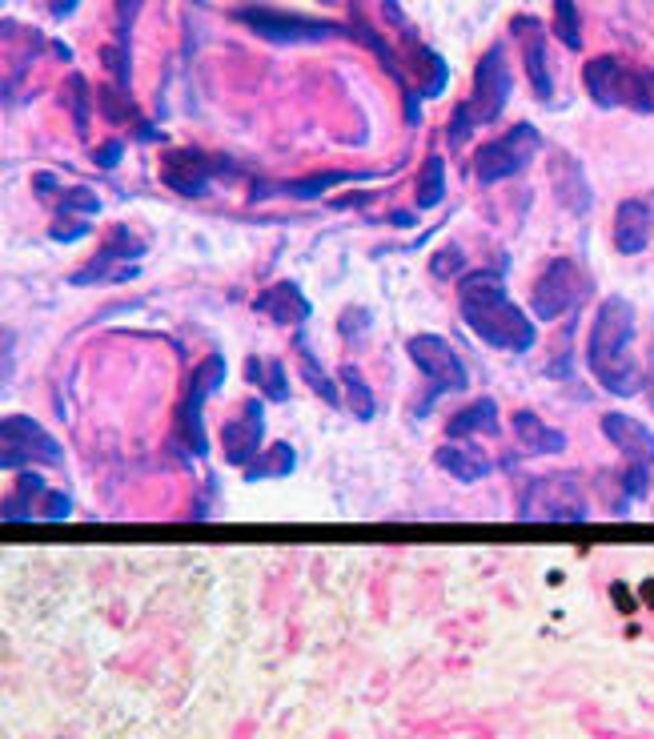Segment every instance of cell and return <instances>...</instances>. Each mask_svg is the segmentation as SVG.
<instances>
[{"label": "cell", "instance_id": "4fadbf2b", "mask_svg": "<svg viewBox=\"0 0 654 739\" xmlns=\"http://www.w3.org/2000/svg\"><path fill=\"white\" fill-rule=\"evenodd\" d=\"M261 438H265V406L257 398H249L241 406L237 418H229L225 434H221V446H225V462L229 466H249L261 450Z\"/></svg>", "mask_w": 654, "mask_h": 739}, {"label": "cell", "instance_id": "f546056e", "mask_svg": "<svg viewBox=\"0 0 654 739\" xmlns=\"http://www.w3.org/2000/svg\"><path fill=\"white\" fill-rule=\"evenodd\" d=\"M57 209H61V213H85V217H93V213L101 209V201H97V193H93V189L77 185V189L61 193V205H57Z\"/></svg>", "mask_w": 654, "mask_h": 739}, {"label": "cell", "instance_id": "277c9868", "mask_svg": "<svg viewBox=\"0 0 654 739\" xmlns=\"http://www.w3.org/2000/svg\"><path fill=\"white\" fill-rule=\"evenodd\" d=\"M221 382H225V358L213 354V358H205V362L193 370L189 390H185V398H181V406H177V438H181L185 450L197 454V458L209 454V438H205V402H209L213 390H221Z\"/></svg>", "mask_w": 654, "mask_h": 739}, {"label": "cell", "instance_id": "8fae6325", "mask_svg": "<svg viewBox=\"0 0 654 739\" xmlns=\"http://www.w3.org/2000/svg\"><path fill=\"white\" fill-rule=\"evenodd\" d=\"M406 350H410V362L430 378L434 394L466 390V386H470V374H466L462 358L454 354V346H450L446 338H438V334H418V338L406 342Z\"/></svg>", "mask_w": 654, "mask_h": 739}, {"label": "cell", "instance_id": "52a82bcc", "mask_svg": "<svg viewBox=\"0 0 654 739\" xmlns=\"http://www.w3.org/2000/svg\"><path fill=\"white\" fill-rule=\"evenodd\" d=\"M586 294V278L570 258H554L530 286V310L542 322H558L562 314H570Z\"/></svg>", "mask_w": 654, "mask_h": 739}, {"label": "cell", "instance_id": "ffe728a7", "mask_svg": "<svg viewBox=\"0 0 654 739\" xmlns=\"http://www.w3.org/2000/svg\"><path fill=\"white\" fill-rule=\"evenodd\" d=\"M438 466L450 474V478H458V482H482L486 474H490V458L478 450V446H470V442H462V438H450L446 446H438Z\"/></svg>", "mask_w": 654, "mask_h": 739}, {"label": "cell", "instance_id": "8d00e7d4", "mask_svg": "<svg viewBox=\"0 0 654 739\" xmlns=\"http://www.w3.org/2000/svg\"><path fill=\"white\" fill-rule=\"evenodd\" d=\"M69 9H77V0H53V13L57 17H69Z\"/></svg>", "mask_w": 654, "mask_h": 739}, {"label": "cell", "instance_id": "30bf717a", "mask_svg": "<svg viewBox=\"0 0 654 739\" xmlns=\"http://www.w3.org/2000/svg\"><path fill=\"white\" fill-rule=\"evenodd\" d=\"M141 254H145V241H141L133 229H113V237H109L105 250H101L85 270H77L69 282H73V286L129 282V278H137V274H141V266H137V258H141Z\"/></svg>", "mask_w": 654, "mask_h": 739}, {"label": "cell", "instance_id": "ac0fdd59", "mask_svg": "<svg viewBox=\"0 0 654 739\" xmlns=\"http://www.w3.org/2000/svg\"><path fill=\"white\" fill-rule=\"evenodd\" d=\"M514 33H526V45H522V65H526V77L538 93V101H550L554 97V85H550V69H546V33L534 17H518L514 21Z\"/></svg>", "mask_w": 654, "mask_h": 739}, {"label": "cell", "instance_id": "9a60e30c", "mask_svg": "<svg viewBox=\"0 0 654 739\" xmlns=\"http://www.w3.org/2000/svg\"><path fill=\"white\" fill-rule=\"evenodd\" d=\"M650 229H654V213L642 197H626L618 201V213H614V250L634 258L650 245Z\"/></svg>", "mask_w": 654, "mask_h": 739}, {"label": "cell", "instance_id": "4316f807", "mask_svg": "<svg viewBox=\"0 0 654 739\" xmlns=\"http://www.w3.org/2000/svg\"><path fill=\"white\" fill-rule=\"evenodd\" d=\"M554 37L566 49H582V21H578L574 0H554Z\"/></svg>", "mask_w": 654, "mask_h": 739}, {"label": "cell", "instance_id": "6da1fadb", "mask_svg": "<svg viewBox=\"0 0 654 739\" xmlns=\"http://www.w3.org/2000/svg\"><path fill=\"white\" fill-rule=\"evenodd\" d=\"M458 302H462V322L494 350H510V354H526L538 342L534 318L510 302L506 282L490 270L466 274L458 286Z\"/></svg>", "mask_w": 654, "mask_h": 739}, {"label": "cell", "instance_id": "484cf974", "mask_svg": "<svg viewBox=\"0 0 654 739\" xmlns=\"http://www.w3.org/2000/svg\"><path fill=\"white\" fill-rule=\"evenodd\" d=\"M342 390H346V398H350V410L362 418V422H370L374 418V394H370V382L358 374V366H342Z\"/></svg>", "mask_w": 654, "mask_h": 739}, {"label": "cell", "instance_id": "3957f363", "mask_svg": "<svg viewBox=\"0 0 654 739\" xmlns=\"http://www.w3.org/2000/svg\"><path fill=\"white\" fill-rule=\"evenodd\" d=\"M586 93L602 109L626 105V109H638V113H654V73L630 69L618 57H594L586 65Z\"/></svg>", "mask_w": 654, "mask_h": 739}, {"label": "cell", "instance_id": "d4e9b609", "mask_svg": "<svg viewBox=\"0 0 654 739\" xmlns=\"http://www.w3.org/2000/svg\"><path fill=\"white\" fill-rule=\"evenodd\" d=\"M249 378L265 390V398H273V402H285V398H289L285 366H281L277 358H265V366H261V358H249Z\"/></svg>", "mask_w": 654, "mask_h": 739}, {"label": "cell", "instance_id": "5bb4252c", "mask_svg": "<svg viewBox=\"0 0 654 739\" xmlns=\"http://www.w3.org/2000/svg\"><path fill=\"white\" fill-rule=\"evenodd\" d=\"M161 181L181 193V197H201L209 193L213 185V169H209V157H201L197 149H173L161 165Z\"/></svg>", "mask_w": 654, "mask_h": 739}, {"label": "cell", "instance_id": "f1b7e54d", "mask_svg": "<svg viewBox=\"0 0 654 739\" xmlns=\"http://www.w3.org/2000/svg\"><path fill=\"white\" fill-rule=\"evenodd\" d=\"M342 181H358V173H321V177H309V181H293V185H281L285 193L293 197H317L330 185H342Z\"/></svg>", "mask_w": 654, "mask_h": 739}, {"label": "cell", "instance_id": "4dcf8cb0", "mask_svg": "<svg viewBox=\"0 0 654 739\" xmlns=\"http://www.w3.org/2000/svg\"><path fill=\"white\" fill-rule=\"evenodd\" d=\"M462 270H466V258H462L458 245H446V250H438V254L430 258V274H434V278H458Z\"/></svg>", "mask_w": 654, "mask_h": 739}, {"label": "cell", "instance_id": "44dd1931", "mask_svg": "<svg viewBox=\"0 0 654 739\" xmlns=\"http://www.w3.org/2000/svg\"><path fill=\"white\" fill-rule=\"evenodd\" d=\"M514 434H518L522 450H530V454H562L566 450V434L546 426L534 410H518L514 414Z\"/></svg>", "mask_w": 654, "mask_h": 739}, {"label": "cell", "instance_id": "d6986e66", "mask_svg": "<svg viewBox=\"0 0 654 739\" xmlns=\"http://www.w3.org/2000/svg\"><path fill=\"white\" fill-rule=\"evenodd\" d=\"M550 185H554L558 201H562L570 213H578V217L590 213V185H586V173H582V165H578L574 157H566V153L554 157Z\"/></svg>", "mask_w": 654, "mask_h": 739}, {"label": "cell", "instance_id": "9c48e42d", "mask_svg": "<svg viewBox=\"0 0 654 739\" xmlns=\"http://www.w3.org/2000/svg\"><path fill=\"white\" fill-rule=\"evenodd\" d=\"M237 21L249 25L257 37L273 41V45H313V41H325V37H342L338 25L330 21H309V17H289V13H277V9H237Z\"/></svg>", "mask_w": 654, "mask_h": 739}, {"label": "cell", "instance_id": "74e56055", "mask_svg": "<svg viewBox=\"0 0 654 739\" xmlns=\"http://www.w3.org/2000/svg\"><path fill=\"white\" fill-rule=\"evenodd\" d=\"M650 402H654V362H650Z\"/></svg>", "mask_w": 654, "mask_h": 739}, {"label": "cell", "instance_id": "836d02e7", "mask_svg": "<svg viewBox=\"0 0 654 739\" xmlns=\"http://www.w3.org/2000/svg\"><path fill=\"white\" fill-rule=\"evenodd\" d=\"M121 153H125V149H121V141H109V145H101V149L93 153V161H97L101 169H117V161H121Z\"/></svg>", "mask_w": 654, "mask_h": 739}, {"label": "cell", "instance_id": "603a6c76", "mask_svg": "<svg viewBox=\"0 0 654 739\" xmlns=\"http://www.w3.org/2000/svg\"><path fill=\"white\" fill-rule=\"evenodd\" d=\"M442 201H446V161L434 153L426 157L422 177H418V209H438Z\"/></svg>", "mask_w": 654, "mask_h": 739}, {"label": "cell", "instance_id": "2e32d148", "mask_svg": "<svg viewBox=\"0 0 654 739\" xmlns=\"http://www.w3.org/2000/svg\"><path fill=\"white\" fill-rule=\"evenodd\" d=\"M253 310L265 314V318L277 322V326H305L309 314H313V306H309V298L301 294L297 282H273V286L253 302Z\"/></svg>", "mask_w": 654, "mask_h": 739}, {"label": "cell", "instance_id": "e0dca14e", "mask_svg": "<svg viewBox=\"0 0 654 739\" xmlns=\"http://www.w3.org/2000/svg\"><path fill=\"white\" fill-rule=\"evenodd\" d=\"M602 434L630 458V462H646V466H654V434H650V426H642L638 418H630V414H602Z\"/></svg>", "mask_w": 654, "mask_h": 739}, {"label": "cell", "instance_id": "cb8c5ba5", "mask_svg": "<svg viewBox=\"0 0 654 739\" xmlns=\"http://www.w3.org/2000/svg\"><path fill=\"white\" fill-rule=\"evenodd\" d=\"M297 354H301V378L317 390V398H321V402H330V406H342V390H338V382H334L330 374H321V366H317L313 350L305 346V338H297Z\"/></svg>", "mask_w": 654, "mask_h": 739}, {"label": "cell", "instance_id": "7402d4cb", "mask_svg": "<svg viewBox=\"0 0 654 739\" xmlns=\"http://www.w3.org/2000/svg\"><path fill=\"white\" fill-rule=\"evenodd\" d=\"M478 430H498V406L490 402V398H478V402H470L466 410H458L454 418H450V426H446V434L450 438H470V434H478Z\"/></svg>", "mask_w": 654, "mask_h": 739}, {"label": "cell", "instance_id": "7c38bea8", "mask_svg": "<svg viewBox=\"0 0 654 739\" xmlns=\"http://www.w3.org/2000/svg\"><path fill=\"white\" fill-rule=\"evenodd\" d=\"M506 101H510V69H506L502 45H494V49L482 57L478 73H474V97L466 101V109L474 113L478 125H490V121L502 117Z\"/></svg>", "mask_w": 654, "mask_h": 739}, {"label": "cell", "instance_id": "7a4b0ae2", "mask_svg": "<svg viewBox=\"0 0 654 739\" xmlns=\"http://www.w3.org/2000/svg\"><path fill=\"white\" fill-rule=\"evenodd\" d=\"M630 342H634V306L626 298H606L586 334V366L598 378V386L618 398H630L642 386V370L630 358Z\"/></svg>", "mask_w": 654, "mask_h": 739}, {"label": "cell", "instance_id": "8992f818", "mask_svg": "<svg viewBox=\"0 0 654 739\" xmlns=\"http://www.w3.org/2000/svg\"><path fill=\"white\" fill-rule=\"evenodd\" d=\"M522 519L538 523V519H582L586 515V490L578 474H542L530 478L526 499L518 507Z\"/></svg>", "mask_w": 654, "mask_h": 739}, {"label": "cell", "instance_id": "d590c367", "mask_svg": "<svg viewBox=\"0 0 654 739\" xmlns=\"http://www.w3.org/2000/svg\"><path fill=\"white\" fill-rule=\"evenodd\" d=\"M69 515V499L65 495H53L49 499V519H65Z\"/></svg>", "mask_w": 654, "mask_h": 739}, {"label": "cell", "instance_id": "e575fe53", "mask_svg": "<svg viewBox=\"0 0 654 739\" xmlns=\"http://www.w3.org/2000/svg\"><path fill=\"white\" fill-rule=\"evenodd\" d=\"M85 233H89L85 221H73V225H69V221H57V225H53V237H57V241H77V237H85Z\"/></svg>", "mask_w": 654, "mask_h": 739}, {"label": "cell", "instance_id": "83f0119b", "mask_svg": "<svg viewBox=\"0 0 654 739\" xmlns=\"http://www.w3.org/2000/svg\"><path fill=\"white\" fill-rule=\"evenodd\" d=\"M293 466H297L293 446H289V442H273L269 454H265V462H261L257 470H249L245 478H249V482H257V478H285V474H293Z\"/></svg>", "mask_w": 654, "mask_h": 739}, {"label": "cell", "instance_id": "5b68a950", "mask_svg": "<svg viewBox=\"0 0 654 739\" xmlns=\"http://www.w3.org/2000/svg\"><path fill=\"white\" fill-rule=\"evenodd\" d=\"M538 149H542L538 129L522 121V125H514L510 133H502V137L486 141V145L474 153V177H478L482 185H498V181H506V177L522 173V169L534 161V153H538Z\"/></svg>", "mask_w": 654, "mask_h": 739}, {"label": "cell", "instance_id": "d6a6232c", "mask_svg": "<svg viewBox=\"0 0 654 739\" xmlns=\"http://www.w3.org/2000/svg\"><path fill=\"white\" fill-rule=\"evenodd\" d=\"M626 486H630V495L638 499V495H646V482H650V466L646 462H634L630 470H626V478H622Z\"/></svg>", "mask_w": 654, "mask_h": 739}, {"label": "cell", "instance_id": "1f68e13d", "mask_svg": "<svg viewBox=\"0 0 654 739\" xmlns=\"http://www.w3.org/2000/svg\"><path fill=\"white\" fill-rule=\"evenodd\" d=\"M338 326H342V338H346L350 346H358V342L366 338V326H370V314H366L362 306H354V310H346V314H342V322H338Z\"/></svg>", "mask_w": 654, "mask_h": 739}, {"label": "cell", "instance_id": "ba28073f", "mask_svg": "<svg viewBox=\"0 0 654 739\" xmlns=\"http://www.w3.org/2000/svg\"><path fill=\"white\" fill-rule=\"evenodd\" d=\"M0 438H5V446H0V466H13L21 470L25 462H45V466H57L61 462V442L33 418L25 414H9L5 422H0Z\"/></svg>", "mask_w": 654, "mask_h": 739}]
</instances>
